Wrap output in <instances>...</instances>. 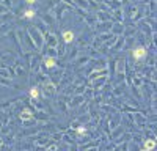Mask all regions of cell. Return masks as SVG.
I'll use <instances>...</instances> for the list:
<instances>
[{
  "mask_svg": "<svg viewBox=\"0 0 157 151\" xmlns=\"http://www.w3.org/2000/svg\"><path fill=\"white\" fill-rule=\"evenodd\" d=\"M132 55H133V58H135V60H143V58L146 57V49L143 47V46H138V47L133 49Z\"/></svg>",
  "mask_w": 157,
  "mask_h": 151,
  "instance_id": "obj_1",
  "label": "cell"
},
{
  "mask_svg": "<svg viewBox=\"0 0 157 151\" xmlns=\"http://www.w3.org/2000/svg\"><path fill=\"white\" fill-rule=\"evenodd\" d=\"M31 118H33V115H31V110H30V109H24L22 113H21V120H22V121H29V120H31Z\"/></svg>",
  "mask_w": 157,
  "mask_h": 151,
  "instance_id": "obj_2",
  "label": "cell"
},
{
  "mask_svg": "<svg viewBox=\"0 0 157 151\" xmlns=\"http://www.w3.org/2000/svg\"><path fill=\"white\" fill-rule=\"evenodd\" d=\"M63 39H64V43H72V41H74V33H72V31L71 30H64L63 31Z\"/></svg>",
  "mask_w": 157,
  "mask_h": 151,
  "instance_id": "obj_3",
  "label": "cell"
},
{
  "mask_svg": "<svg viewBox=\"0 0 157 151\" xmlns=\"http://www.w3.org/2000/svg\"><path fill=\"white\" fill-rule=\"evenodd\" d=\"M143 148H145L146 151H151V150H154V148H156V140H154V139H149V140H146V142H145V145H143Z\"/></svg>",
  "mask_w": 157,
  "mask_h": 151,
  "instance_id": "obj_4",
  "label": "cell"
},
{
  "mask_svg": "<svg viewBox=\"0 0 157 151\" xmlns=\"http://www.w3.org/2000/svg\"><path fill=\"white\" fill-rule=\"evenodd\" d=\"M44 65H46V68H54L55 66V58H52V57H46L44 58Z\"/></svg>",
  "mask_w": 157,
  "mask_h": 151,
  "instance_id": "obj_5",
  "label": "cell"
},
{
  "mask_svg": "<svg viewBox=\"0 0 157 151\" xmlns=\"http://www.w3.org/2000/svg\"><path fill=\"white\" fill-rule=\"evenodd\" d=\"M30 96L33 99H38L39 98V90L36 88V87H33V88H30Z\"/></svg>",
  "mask_w": 157,
  "mask_h": 151,
  "instance_id": "obj_6",
  "label": "cell"
},
{
  "mask_svg": "<svg viewBox=\"0 0 157 151\" xmlns=\"http://www.w3.org/2000/svg\"><path fill=\"white\" fill-rule=\"evenodd\" d=\"M24 16L27 17V19H31V17L35 16V11H33V10H27V11L24 13Z\"/></svg>",
  "mask_w": 157,
  "mask_h": 151,
  "instance_id": "obj_7",
  "label": "cell"
},
{
  "mask_svg": "<svg viewBox=\"0 0 157 151\" xmlns=\"http://www.w3.org/2000/svg\"><path fill=\"white\" fill-rule=\"evenodd\" d=\"M77 132H78V134H85V129H83V127H78Z\"/></svg>",
  "mask_w": 157,
  "mask_h": 151,
  "instance_id": "obj_8",
  "label": "cell"
},
{
  "mask_svg": "<svg viewBox=\"0 0 157 151\" xmlns=\"http://www.w3.org/2000/svg\"><path fill=\"white\" fill-rule=\"evenodd\" d=\"M35 2H36V0H27V3H29V5H33Z\"/></svg>",
  "mask_w": 157,
  "mask_h": 151,
  "instance_id": "obj_9",
  "label": "cell"
}]
</instances>
